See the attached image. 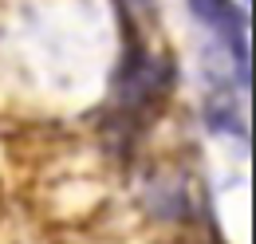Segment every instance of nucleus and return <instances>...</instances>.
<instances>
[{"mask_svg":"<svg viewBox=\"0 0 256 244\" xmlns=\"http://www.w3.org/2000/svg\"><path fill=\"white\" fill-rule=\"evenodd\" d=\"M190 8H193L197 20H205V24L228 44V52L236 56L240 75H244V71H248V48H244L248 28H244V12H240L232 0H190Z\"/></svg>","mask_w":256,"mask_h":244,"instance_id":"1","label":"nucleus"}]
</instances>
